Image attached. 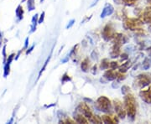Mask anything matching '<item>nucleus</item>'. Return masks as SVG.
Returning a JSON list of instances; mask_svg holds the SVG:
<instances>
[{"label":"nucleus","mask_w":151,"mask_h":124,"mask_svg":"<svg viewBox=\"0 0 151 124\" xmlns=\"http://www.w3.org/2000/svg\"><path fill=\"white\" fill-rule=\"evenodd\" d=\"M97 2H98V0H96V1L94 2V4H92V6H94V5H95V4H97Z\"/></svg>","instance_id":"35"},{"label":"nucleus","mask_w":151,"mask_h":124,"mask_svg":"<svg viewBox=\"0 0 151 124\" xmlns=\"http://www.w3.org/2000/svg\"><path fill=\"white\" fill-rule=\"evenodd\" d=\"M74 119H75V121L77 123H88L87 118H86L84 115H82L81 113L75 115Z\"/></svg>","instance_id":"15"},{"label":"nucleus","mask_w":151,"mask_h":124,"mask_svg":"<svg viewBox=\"0 0 151 124\" xmlns=\"http://www.w3.org/2000/svg\"><path fill=\"white\" fill-rule=\"evenodd\" d=\"M89 122L93 123H103V120H102V118H100L97 115H92V117L89 120Z\"/></svg>","instance_id":"19"},{"label":"nucleus","mask_w":151,"mask_h":124,"mask_svg":"<svg viewBox=\"0 0 151 124\" xmlns=\"http://www.w3.org/2000/svg\"><path fill=\"white\" fill-rule=\"evenodd\" d=\"M15 15H16L18 22L21 21L24 19V9H23V7H22L21 4L18 5L17 9H15Z\"/></svg>","instance_id":"11"},{"label":"nucleus","mask_w":151,"mask_h":124,"mask_svg":"<svg viewBox=\"0 0 151 124\" xmlns=\"http://www.w3.org/2000/svg\"><path fill=\"white\" fill-rule=\"evenodd\" d=\"M124 108L127 115L131 120H134L136 115V102L134 97L128 93L124 97Z\"/></svg>","instance_id":"1"},{"label":"nucleus","mask_w":151,"mask_h":124,"mask_svg":"<svg viewBox=\"0 0 151 124\" xmlns=\"http://www.w3.org/2000/svg\"><path fill=\"white\" fill-rule=\"evenodd\" d=\"M135 1L136 0H122V2L124 3V4H126V5L128 6H132L134 4Z\"/></svg>","instance_id":"25"},{"label":"nucleus","mask_w":151,"mask_h":124,"mask_svg":"<svg viewBox=\"0 0 151 124\" xmlns=\"http://www.w3.org/2000/svg\"><path fill=\"white\" fill-rule=\"evenodd\" d=\"M77 109H78V111H79L82 115H84L88 120H90L91 118L92 117V115H93L92 113V111H91V109H90V108L86 105V103H81V104L78 106Z\"/></svg>","instance_id":"6"},{"label":"nucleus","mask_w":151,"mask_h":124,"mask_svg":"<svg viewBox=\"0 0 151 124\" xmlns=\"http://www.w3.org/2000/svg\"><path fill=\"white\" fill-rule=\"evenodd\" d=\"M25 1H27V0H22L21 3H24V2H25Z\"/></svg>","instance_id":"37"},{"label":"nucleus","mask_w":151,"mask_h":124,"mask_svg":"<svg viewBox=\"0 0 151 124\" xmlns=\"http://www.w3.org/2000/svg\"><path fill=\"white\" fill-rule=\"evenodd\" d=\"M113 105H114V109H115V112H116L117 115L119 116L120 118L124 119L125 118V116L127 115V113H126L125 108L123 106V103L119 102V101H115Z\"/></svg>","instance_id":"5"},{"label":"nucleus","mask_w":151,"mask_h":124,"mask_svg":"<svg viewBox=\"0 0 151 124\" xmlns=\"http://www.w3.org/2000/svg\"><path fill=\"white\" fill-rule=\"evenodd\" d=\"M34 48H35V44H33L32 46L30 47V48H28L27 49H26V54H29L31 52L33 51V49H34Z\"/></svg>","instance_id":"32"},{"label":"nucleus","mask_w":151,"mask_h":124,"mask_svg":"<svg viewBox=\"0 0 151 124\" xmlns=\"http://www.w3.org/2000/svg\"><path fill=\"white\" fill-rule=\"evenodd\" d=\"M119 65L118 62H116V61H113V62H110L109 63V68L110 69H112V70H116V69H119Z\"/></svg>","instance_id":"23"},{"label":"nucleus","mask_w":151,"mask_h":124,"mask_svg":"<svg viewBox=\"0 0 151 124\" xmlns=\"http://www.w3.org/2000/svg\"><path fill=\"white\" fill-rule=\"evenodd\" d=\"M74 24H75V19H71V20H70L69 21V23H68V24L66 25V29H70V28H71L73 25H74Z\"/></svg>","instance_id":"29"},{"label":"nucleus","mask_w":151,"mask_h":124,"mask_svg":"<svg viewBox=\"0 0 151 124\" xmlns=\"http://www.w3.org/2000/svg\"><path fill=\"white\" fill-rule=\"evenodd\" d=\"M4 65V77L7 78L9 76V73H10L11 63L5 62Z\"/></svg>","instance_id":"16"},{"label":"nucleus","mask_w":151,"mask_h":124,"mask_svg":"<svg viewBox=\"0 0 151 124\" xmlns=\"http://www.w3.org/2000/svg\"><path fill=\"white\" fill-rule=\"evenodd\" d=\"M150 59H146L145 61H144V63H143V67H144V69H149L150 68Z\"/></svg>","instance_id":"26"},{"label":"nucleus","mask_w":151,"mask_h":124,"mask_svg":"<svg viewBox=\"0 0 151 124\" xmlns=\"http://www.w3.org/2000/svg\"><path fill=\"white\" fill-rule=\"evenodd\" d=\"M151 82L150 76H149L148 75L143 74V75H139L137 76L136 79V84L137 86H139V88H144L148 85H150V83Z\"/></svg>","instance_id":"4"},{"label":"nucleus","mask_w":151,"mask_h":124,"mask_svg":"<svg viewBox=\"0 0 151 124\" xmlns=\"http://www.w3.org/2000/svg\"><path fill=\"white\" fill-rule=\"evenodd\" d=\"M96 108L103 113H108L111 109V102L108 97L102 96L97 98L96 102Z\"/></svg>","instance_id":"2"},{"label":"nucleus","mask_w":151,"mask_h":124,"mask_svg":"<svg viewBox=\"0 0 151 124\" xmlns=\"http://www.w3.org/2000/svg\"><path fill=\"white\" fill-rule=\"evenodd\" d=\"M141 99L148 104H151V87L148 90L141 91L139 93Z\"/></svg>","instance_id":"9"},{"label":"nucleus","mask_w":151,"mask_h":124,"mask_svg":"<svg viewBox=\"0 0 151 124\" xmlns=\"http://www.w3.org/2000/svg\"><path fill=\"white\" fill-rule=\"evenodd\" d=\"M113 12H114V8L113 7V5L110 4H106V5L104 6L103 11H102V13H101L100 17H101L102 19H103V18H105V17L112 15Z\"/></svg>","instance_id":"8"},{"label":"nucleus","mask_w":151,"mask_h":124,"mask_svg":"<svg viewBox=\"0 0 151 124\" xmlns=\"http://www.w3.org/2000/svg\"><path fill=\"white\" fill-rule=\"evenodd\" d=\"M130 65H131V62H130V61H127L126 63H124V64H123L121 66H119V71L122 72V73H125L127 70H129Z\"/></svg>","instance_id":"17"},{"label":"nucleus","mask_w":151,"mask_h":124,"mask_svg":"<svg viewBox=\"0 0 151 124\" xmlns=\"http://www.w3.org/2000/svg\"><path fill=\"white\" fill-rule=\"evenodd\" d=\"M150 28H151V21H150Z\"/></svg>","instance_id":"39"},{"label":"nucleus","mask_w":151,"mask_h":124,"mask_svg":"<svg viewBox=\"0 0 151 124\" xmlns=\"http://www.w3.org/2000/svg\"><path fill=\"white\" fill-rule=\"evenodd\" d=\"M50 57H51V54H50L49 55V57L46 59V60L45 61V63H44L43 66H42V68L40 69V72H39V76H38V79H40V77L41 76V74L43 73L44 71H45V70L46 69V66H47V65H48V63L50 62Z\"/></svg>","instance_id":"18"},{"label":"nucleus","mask_w":151,"mask_h":124,"mask_svg":"<svg viewBox=\"0 0 151 124\" xmlns=\"http://www.w3.org/2000/svg\"><path fill=\"white\" fill-rule=\"evenodd\" d=\"M122 93H123L124 95H126V94L129 93V88L127 86H123V88H122Z\"/></svg>","instance_id":"28"},{"label":"nucleus","mask_w":151,"mask_h":124,"mask_svg":"<svg viewBox=\"0 0 151 124\" xmlns=\"http://www.w3.org/2000/svg\"><path fill=\"white\" fill-rule=\"evenodd\" d=\"M88 67H89V62H88V59H85L81 64V68L82 71L84 72H87L88 70Z\"/></svg>","instance_id":"20"},{"label":"nucleus","mask_w":151,"mask_h":124,"mask_svg":"<svg viewBox=\"0 0 151 124\" xmlns=\"http://www.w3.org/2000/svg\"><path fill=\"white\" fill-rule=\"evenodd\" d=\"M6 47H7V45L4 44V45L3 46V49H2V55H3V57H4V64L6 62V59H7V57H8L7 52H6Z\"/></svg>","instance_id":"24"},{"label":"nucleus","mask_w":151,"mask_h":124,"mask_svg":"<svg viewBox=\"0 0 151 124\" xmlns=\"http://www.w3.org/2000/svg\"><path fill=\"white\" fill-rule=\"evenodd\" d=\"M150 2H151V0H150Z\"/></svg>","instance_id":"40"},{"label":"nucleus","mask_w":151,"mask_h":124,"mask_svg":"<svg viewBox=\"0 0 151 124\" xmlns=\"http://www.w3.org/2000/svg\"><path fill=\"white\" fill-rule=\"evenodd\" d=\"M45 12L43 11L40 14V16L39 17V19H38V24H42L45 19Z\"/></svg>","instance_id":"27"},{"label":"nucleus","mask_w":151,"mask_h":124,"mask_svg":"<svg viewBox=\"0 0 151 124\" xmlns=\"http://www.w3.org/2000/svg\"><path fill=\"white\" fill-rule=\"evenodd\" d=\"M102 35H103V38L106 41L111 40L112 39H113V36H114V32H113V28L111 27L109 24L106 25L102 30Z\"/></svg>","instance_id":"7"},{"label":"nucleus","mask_w":151,"mask_h":124,"mask_svg":"<svg viewBox=\"0 0 151 124\" xmlns=\"http://www.w3.org/2000/svg\"><path fill=\"white\" fill-rule=\"evenodd\" d=\"M29 38L27 37V38L25 39V41H24V46L23 49H27L29 48Z\"/></svg>","instance_id":"31"},{"label":"nucleus","mask_w":151,"mask_h":124,"mask_svg":"<svg viewBox=\"0 0 151 124\" xmlns=\"http://www.w3.org/2000/svg\"><path fill=\"white\" fill-rule=\"evenodd\" d=\"M23 50H24V49H20V50L18 52V54H15V57H14V59H15V60H17V59L19 58V56H20V54H21L22 51H23Z\"/></svg>","instance_id":"33"},{"label":"nucleus","mask_w":151,"mask_h":124,"mask_svg":"<svg viewBox=\"0 0 151 124\" xmlns=\"http://www.w3.org/2000/svg\"><path fill=\"white\" fill-rule=\"evenodd\" d=\"M104 78H106L108 81H114L116 80V73L113 71V70L110 69V70H108L105 71L104 73Z\"/></svg>","instance_id":"10"},{"label":"nucleus","mask_w":151,"mask_h":124,"mask_svg":"<svg viewBox=\"0 0 151 124\" xmlns=\"http://www.w3.org/2000/svg\"><path fill=\"white\" fill-rule=\"evenodd\" d=\"M102 120L104 123H119V120L117 119V118H113L112 117L110 116H108V115H104L102 117Z\"/></svg>","instance_id":"13"},{"label":"nucleus","mask_w":151,"mask_h":124,"mask_svg":"<svg viewBox=\"0 0 151 124\" xmlns=\"http://www.w3.org/2000/svg\"><path fill=\"white\" fill-rule=\"evenodd\" d=\"M38 19H39V15L37 14H35L34 16L32 17L31 19V26H30V33H34L36 30L38 24Z\"/></svg>","instance_id":"12"},{"label":"nucleus","mask_w":151,"mask_h":124,"mask_svg":"<svg viewBox=\"0 0 151 124\" xmlns=\"http://www.w3.org/2000/svg\"><path fill=\"white\" fill-rule=\"evenodd\" d=\"M120 44H114V45H113V49H112V51H111V57L112 58H116V57H118L120 54Z\"/></svg>","instance_id":"14"},{"label":"nucleus","mask_w":151,"mask_h":124,"mask_svg":"<svg viewBox=\"0 0 151 124\" xmlns=\"http://www.w3.org/2000/svg\"><path fill=\"white\" fill-rule=\"evenodd\" d=\"M27 7L28 10L33 11L35 9V0H27Z\"/></svg>","instance_id":"21"},{"label":"nucleus","mask_w":151,"mask_h":124,"mask_svg":"<svg viewBox=\"0 0 151 124\" xmlns=\"http://www.w3.org/2000/svg\"><path fill=\"white\" fill-rule=\"evenodd\" d=\"M44 1H45V0H40V3H41V4H42V3H43Z\"/></svg>","instance_id":"38"},{"label":"nucleus","mask_w":151,"mask_h":124,"mask_svg":"<svg viewBox=\"0 0 151 124\" xmlns=\"http://www.w3.org/2000/svg\"><path fill=\"white\" fill-rule=\"evenodd\" d=\"M109 61H108L107 59H104L102 60V63H101V65H100V67H101V69L102 70H107L109 68Z\"/></svg>","instance_id":"22"},{"label":"nucleus","mask_w":151,"mask_h":124,"mask_svg":"<svg viewBox=\"0 0 151 124\" xmlns=\"http://www.w3.org/2000/svg\"><path fill=\"white\" fill-rule=\"evenodd\" d=\"M2 43H3V33L0 31V47L2 46Z\"/></svg>","instance_id":"34"},{"label":"nucleus","mask_w":151,"mask_h":124,"mask_svg":"<svg viewBox=\"0 0 151 124\" xmlns=\"http://www.w3.org/2000/svg\"><path fill=\"white\" fill-rule=\"evenodd\" d=\"M142 24L140 19H126L123 23V26L125 29H130V30H136Z\"/></svg>","instance_id":"3"},{"label":"nucleus","mask_w":151,"mask_h":124,"mask_svg":"<svg viewBox=\"0 0 151 124\" xmlns=\"http://www.w3.org/2000/svg\"><path fill=\"white\" fill-rule=\"evenodd\" d=\"M148 51H149V53H150V54H151V47H150V48L148 49Z\"/></svg>","instance_id":"36"},{"label":"nucleus","mask_w":151,"mask_h":124,"mask_svg":"<svg viewBox=\"0 0 151 124\" xmlns=\"http://www.w3.org/2000/svg\"><path fill=\"white\" fill-rule=\"evenodd\" d=\"M70 80V78L69 77V76H67V74L65 73V75L62 76V80H61V81H62V82L64 83V82H65V81H69Z\"/></svg>","instance_id":"30"}]
</instances>
